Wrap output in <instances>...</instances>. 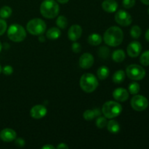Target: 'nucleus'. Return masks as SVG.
Segmentation results:
<instances>
[{"label":"nucleus","mask_w":149,"mask_h":149,"mask_svg":"<svg viewBox=\"0 0 149 149\" xmlns=\"http://www.w3.org/2000/svg\"><path fill=\"white\" fill-rule=\"evenodd\" d=\"M115 20L119 25L125 27L132 23V18L129 13L124 10H120L115 15Z\"/></svg>","instance_id":"nucleus-9"},{"label":"nucleus","mask_w":149,"mask_h":149,"mask_svg":"<svg viewBox=\"0 0 149 149\" xmlns=\"http://www.w3.org/2000/svg\"><path fill=\"white\" fill-rule=\"evenodd\" d=\"M94 63V58L90 53H84L79 58V66L83 69L91 68Z\"/></svg>","instance_id":"nucleus-12"},{"label":"nucleus","mask_w":149,"mask_h":149,"mask_svg":"<svg viewBox=\"0 0 149 149\" xmlns=\"http://www.w3.org/2000/svg\"><path fill=\"white\" fill-rule=\"evenodd\" d=\"M47 113L46 107L42 105H36L31 108L30 111V114L33 119H39L45 117Z\"/></svg>","instance_id":"nucleus-11"},{"label":"nucleus","mask_w":149,"mask_h":149,"mask_svg":"<svg viewBox=\"0 0 149 149\" xmlns=\"http://www.w3.org/2000/svg\"><path fill=\"white\" fill-rule=\"evenodd\" d=\"M7 36L14 42H23L26 37V31L20 25L13 24L7 30Z\"/></svg>","instance_id":"nucleus-6"},{"label":"nucleus","mask_w":149,"mask_h":149,"mask_svg":"<svg viewBox=\"0 0 149 149\" xmlns=\"http://www.w3.org/2000/svg\"><path fill=\"white\" fill-rule=\"evenodd\" d=\"M142 33V30L138 26H134L131 28L130 30V35L133 39H137L141 36Z\"/></svg>","instance_id":"nucleus-26"},{"label":"nucleus","mask_w":149,"mask_h":149,"mask_svg":"<svg viewBox=\"0 0 149 149\" xmlns=\"http://www.w3.org/2000/svg\"><path fill=\"white\" fill-rule=\"evenodd\" d=\"M125 77H126V73L122 70H119L113 74L112 80L116 84H121L125 81Z\"/></svg>","instance_id":"nucleus-20"},{"label":"nucleus","mask_w":149,"mask_h":149,"mask_svg":"<svg viewBox=\"0 0 149 149\" xmlns=\"http://www.w3.org/2000/svg\"><path fill=\"white\" fill-rule=\"evenodd\" d=\"M140 90H141L140 84L137 82L131 83L128 87V91L132 95H137L140 92Z\"/></svg>","instance_id":"nucleus-28"},{"label":"nucleus","mask_w":149,"mask_h":149,"mask_svg":"<svg viewBox=\"0 0 149 149\" xmlns=\"http://www.w3.org/2000/svg\"><path fill=\"white\" fill-rule=\"evenodd\" d=\"M131 106L136 111H143L148 107V100L143 95H135L130 102Z\"/></svg>","instance_id":"nucleus-8"},{"label":"nucleus","mask_w":149,"mask_h":149,"mask_svg":"<svg viewBox=\"0 0 149 149\" xmlns=\"http://www.w3.org/2000/svg\"><path fill=\"white\" fill-rule=\"evenodd\" d=\"M148 14H149V8L148 9Z\"/></svg>","instance_id":"nucleus-43"},{"label":"nucleus","mask_w":149,"mask_h":149,"mask_svg":"<svg viewBox=\"0 0 149 149\" xmlns=\"http://www.w3.org/2000/svg\"><path fill=\"white\" fill-rule=\"evenodd\" d=\"M88 43L90 45H93V46H97V45H100L102 43V36L100 34H97V33H92L90 36H88Z\"/></svg>","instance_id":"nucleus-19"},{"label":"nucleus","mask_w":149,"mask_h":149,"mask_svg":"<svg viewBox=\"0 0 149 149\" xmlns=\"http://www.w3.org/2000/svg\"><path fill=\"white\" fill-rule=\"evenodd\" d=\"M107 123L108 122L107 120H106V117H103V116H99V117L96 119L95 122L96 126H97V127L100 128V129H103L105 127H106Z\"/></svg>","instance_id":"nucleus-30"},{"label":"nucleus","mask_w":149,"mask_h":149,"mask_svg":"<svg viewBox=\"0 0 149 149\" xmlns=\"http://www.w3.org/2000/svg\"><path fill=\"white\" fill-rule=\"evenodd\" d=\"M56 24L60 29H65L68 26V20L66 17L63 15L58 16L56 20Z\"/></svg>","instance_id":"nucleus-25"},{"label":"nucleus","mask_w":149,"mask_h":149,"mask_svg":"<svg viewBox=\"0 0 149 149\" xmlns=\"http://www.w3.org/2000/svg\"><path fill=\"white\" fill-rule=\"evenodd\" d=\"M59 11V5L55 0H44L41 4V14L47 19L55 18L58 15Z\"/></svg>","instance_id":"nucleus-2"},{"label":"nucleus","mask_w":149,"mask_h":149,"mask_svg":"<svg viewBox=\"0 0 149 149\" xmlns=\"http://www.w3.org/2000/svg\"><path fill=\"white\" fill-rule=\"evenodd\" d=\"M57 148H59V149H61V148L66 149V148H68V146L65 143H60L59 145H58V146L57 147Z\"/></svg>","instance_id":"nucleus-36"},{"label":"nucleus","mask_w":149,"mask_h":149,"mask_svg":"<svg viewBox=\"0 0 149 149\" xmlns=\"http://www.w3.org/2000/svg\"><path fill=\"white\" fill-rule=\"evenodd\" d=\"M71 49H72V51L74 52H75V53H79V52H81V47L79 43H78V42H74L72 45V46H71Z\"/></svg>","instance_id":"nucleus-33"},{"label":"nucleus","mask_w":149,"mask_h":149,"mask_svg":"<svg viewBox=\"0 0 149 149\" xmlns=\"http://www.w3.org/2000/svg\"><path fill=\"white\" fill-rule=\"evenodd\" d=\"M100 115H101V111L98 109H95L93 110H86L83 113V117L85 120L91 121Z\"/></svg>","instance_id":"nucleus-17"},{"label":"nucleus","mask_w":149,"mask_h":149,"mask_svg":"<svg viewBox=\"0 0 149 149\" xmlns=\"http://www.w3.org/2000/svg\"><path fill=\"white\" fill-rule=\"evenodd\" d=\"M141 1L146 5H149V0H141Z\"/></svg>","instance_id":"nucleus-40"},{"label":"nucleus","mask_w":149,"mask_h":149,"mask_svg":"<svg viewBox=\"0 0 149 149\" xmlns=\"http://www.w3.org/2000/svg\"><path fill=\"white\" fill-rule=\"evenodd\" d=\"M107 129L111 133L116 134L120 131V125L115 120H110L107 123Z\"/></svg>","instance_id":"nucleus-22"},{"label":"nucleus","mask_w":149,"mask_h":149,"mask_svg":"<svg viewBox=\"0 0 149 149\" xmlns=\"http://www.w3.org/2000/svg\"><path fill=\"white\" fill-rule=\"evenodd\" d=\"M1 49H2V45H1V42H0V52L1 51Z\"/></svg>","instance_id":"nucleus-41"},{"label":"nucleus","mask_w":149,"mask_h":149,"mask_svg":"<svg viewBox=\"0 0 149 149\" xmlns=\"http://www.w3.org/2000/svg\"><path fill=\"white\" fill-rule=\"evenodd\" d=\"M140 63L143 66H148L149 65V50L145 51L143 52L140 58Z\"/></svg>","instance_id":"nucleus-27"},{"label":"nucleus","mask_w":149,"mask_h":149,"mask_svg":"<svg viewBox=\"0 0 149 149\" xmlns=\"http://www.w3.org/2000/svg\"><path fill=\"white\" fill-rule=\"evenodd\" d=\"M135 4V0H123L122 5L125 9H130Z\"/></svg>","instance_id":"nucleus-31"},{"label":"nucleus","mask_w":149,"mask_h":149,"mask_svg":"<svg viewBox=\"0 0 149 149\" xmlns=\"http://www.w3.org/2000/svg\"><path fill=\"white\" fill-rule=\"evenodd\" d=\"M81 90L87 93L94 92L98 86V81L97 77L93 74L86 73L81 76L79 81Z\"/></svg>","instance_id":"nucleus-3"},{"label":"nucleus","mask_w":149,"mask_h":149,"mask_svg":"<svg viewBox=\"0 0 149 149\" xmlns=\"http://www.w3.org/2000/svg\"><path fill=\"white\" fill-rule=\"evenodd\" d=\"M68 1L69 0H57V1L61 3V4H66V3L68 2Z\"/></svg>","instance_id":"nucleus-39"},{"label":"nucleus","mask_w":149,"mask_h":149,"mask_svg":"<svg viewBox=\"0 0 149 149\" xmlns=\"http://www.w3.org/2000/svg\"><path fill=\"white\" fill-rule=\"evenodd\" d=\"M2 71L4 73V74H5V75H11L13 73V68L11 65H6V66H4L3 68Z\"/></svg>","instance_id":"nucleus-34"},{"label":"nucleus","mask_w":149,"mask_h":149,"mask_svg":"<svg viewBox=\"0 0 149 149\" xmlns=\"http://www.w3.org/2000/svg\"><path fill=\"white\" fill-rule=\"evenodd\" d=\"M126 74L130 79L141 81L146 77V70L137 64H131L126 68Z\"/></svg>","instance_id":"nucleus-7"},{"label":"nucleus","mask_w":149,"mask_h":149,"mask_svg":"<svg viewBox=\"0 0 149 149\" xmlns=\"http://www.w3.org/2000/svg\"><path fill=\"white\" fill-rule=\"evenodd\" d=\"M61 35V31L58 28L52 27L47 31V38L51 40H56L59 39Z\"/></svg>","instance_id":"nucleus-18"},{"label":"nucleus","mask_w":149,"mask_h":149,"mask_svg":"<svg viewBox=\"0 0 149 149\" xmlns=\"http://www.w3.org/2000/svg\"><path fill=\"white\" fill-rule=\"evenodd\" d=\"M82 33V29L79 25H73L70 27L68 31V36L70 40L76 42L80 39Z\"/></svg>","instance_id":"nucleus-13"},{"label":"nucleus","mask_w":149,"mask_h":149,"mask_svg":"<svg viewBox=\"0 0 149 149\" xmlns=\"http://www.w3.org/2000/svg\"><path fill=\"white\" fill-rule=\"evenodd\" d=\"M99 57L103 59H107L110 55V49L106 47H101L98 50Z\"/></svg>","instance_id":"nucleus-29"},{"label":"nucleus","mask_w":149,"mask_h":149,"mask_svg":"<svg viewBox=\"0 0 149 149\" xmlns=\"http://www.w3.org/2000/svg\"><path fill=\"white\" fill-rule=\"evenodd\" d=\"M145 37H146V39L147 42H149V29H148V30L146 31V32Z\"/></svg>","instance_id":"nucleus-38"},{"label":"nucleus","mask_w":149,"mask_h":149,"mask_svg":"<svg viewBox=\"0 0 149 149\" xmlns=\"http://www.w3.org/2000/svg\"><path fill=\"white\" fill-rule=\"evenodd\" d=\"M109 73H110V71H109V69L108 68V67L103 65V66H100V68L97 69V75L99 79L104 80L109 77Z\"/></svg>","instance_id":"nucleus-23"},{"label":"nucleus","mask_w":149,"mask_h":149,"mask_svg":"<svg viewBox=\"0 0 149 149\" xmlns=\"http://www.w3.org/2000/svg\"><path fill=\"white\" fill-rule=\"evenodd\" d=\"M113 97L116 101L125 102L129 98V93L126 89L119 87L114 90L113 93Z\"/></svg>","instance_id":"nucleus-15"},{"label":"nucleus","mask_w":149,"mask_h":149,"mask_svg":"<svg viewBox=\"0 0 149 149\" xmlns=\"http://www.w3.org/2000/svg\"><path fill=\"white\" fill-rule=\"evenodd\" d=\"M125 57H126V54L123 49H116V50L113 51V54H112V59L116 63H121L124 61Z\"/></svg>","instance_id":"nucleus-21"},{"label":"nucleus","mask_w":149,"mask_h":149,"mask_svg":"<svg viewBox=\"0 0 149 149\" xmlns=\"http://www.w3.org/2000/svg\"><path fill=\"white\" fill-rule=\"evenodd\" d=\"M46 23L40 18H33L28 22L26 29L29 33L35 36H40L45 33L46 30Z\"/></svg>","instance_id":"nucleus-5"},{"label":"nucleus","mask_w":149,"mask_h":149,"mask_svg":"<svg viewBox=\"0 0 149 149\" xmlns=\"http://www.w3.org/2000/svg\"><path fill=\"white\" fill-rule=\"evenodd\" d=\"M17 137L15 131L10 128H6L0 132V138L4 142H12Z\"/></svg>","instance_id":"nucleus-14"},{"label":"nucleus","mask_w":149,"mask_h":149,"mask_svg":"<svg viewBox=\"0 0 149 149\" xmlns=\"http://www.w3.org/2000/svg\"><path fill=\"white\" fill-rule=\"evenodd\" d=\"M42 149H55V148L52 145H49V144H47V145L44 146L42 148Z\"/></svg>","instance_id":"nucleus-37"},{"label":"nucleus","mask_w":149,"mask_h":149,"mask_svg":"<svg viewBox=\"0 0 149 149\" xmlns=\"http://www.w3.org/2000/svg\"><path fill=\"white\" fill-rule=\"evenodd\" d=\"M1 71H2V68H1V66L0 65V73L1 72Z\"/></svg>","instance_id":"nucleus-42"},{"label":"nucleus","mask_w":149,"mask_h":149,"mask_svg":"<svg viewBox=\"0 0 149 149\" xmlns=\"http://www.w3.org/2000/svg\"><path fill=\"white\" fill-rule=\"evenodd\" d=\"M13 13V10L8 6H4L0 9V17L1 18H8L10 17Z\"/></svg>","instance_id":"nucleus-24"},{"label":"nucleus","mask_w":149,"mask_h":149,"mask_svg":"<svg viewBox=\"0 0 149 149\" xmlns=\"http://www.w3.org/2000/svg\"><path fill=\"white\" fill-rule=\"evenodd\" d=\"M25 141L22 138H15V145L19 147H23L25 146Z\"/></svg>","instance_id":"nucleus-35"},{"label":"nucleus","mask_w":149,"mask_h":149,"mask_svg":"<svg viewBox=\"0 0 149 149\" xmlns=\"http://www.w3.org/2000/svg\"><path fill=\"white\" fill-rule=\"evenodd\" d=\"M7 25L6 21H4L3 19H0V36L4 34L7 30Z\"/></svg>","instance_id":"nucleus-32"},{"label":"nucleus","mask_w":149,"mask_h":149,"mask_svg":"<svg viewBox=\"0 0 149 149\" xmlns=\"http://www.w3.org/2000/svg\"><path fill=\"white\" fill-rule=\"evenodd\" d=\"M102 8L107 13H113L117 10L118 3L115 0H104L102 3Z\"/></svg>","instance_id":"nucleus-16"},{"label":"nucleus","mask_w":149,"mask_h":149,"mask_svg":"<svg viewBox=\"0 0 149 149\" xmlns=\"http://www.w3.org/2000/svg\"><path fill=\"white\" fill-rule=\"evenodd\" d=\"M124 39L122 29L117 26H112L108 29L103 35L105 43L111 47H117L121 45Z\"/></svg>","instance_id":"nucleus-1"},{"label":"nucleus","mask_w":149,"mask_h":149,"mask_svg":"<svg viewBox=\"0 0 149 149\" xmlns=\"http://www.w3.org/2000/svg\"><path fill=\"white\" fill-rule=\"evenodd\" d=\"M141 51H142V46H141V43L137 41L130 42L127 48L128 55L131 58H137L138 56H139Z\"/></svg>","instance_id":"nucleus-10"},{"label":"nucleus","mask_w":149,"mask_h":149,"mask_svg":"<svg viewBox=\"0 0 149 149\" xmlns=\"http://www.w3.org/2000/svg\"><path fill=\"white\" fill-rule=\"evenodd\" d=\"M122 111V107L121 104L113 100L106 102L102 107V113H103L105 117L108 119H113L117 117L121 114Z\"/></svg>","instance_id":"nucleus-4"}]
</instances>
